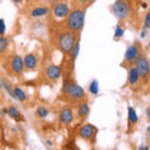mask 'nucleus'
<instances>
[{
  "instance_id": "4c0bfd02",
  "label": "nucleus",
  "mask_w": 150,
  "mask_h": 150,
  "mask_svg": "<svg viewBox=\"0 0 150 150\" xmlns=\"http://www.w3.org/2000/svg\"><path fill=\"white\" fill-rule=\"evenodd\" d=\"M91 150H96V149H91Z\"/></svg>"
},
{
  "instance_id": "393cba45",
  "label": "nucleus",
  "mask_w": 150,
  "mask_h": 150,
  "mask_svg": "<svg viewBox=\"0 0 150 150\" xmlns=\"http://www.w3.org/2000/svg\"><path fill=\"white\" fill-rule=\"evenodd\" d=\"M123 35H124V29L120 25H116L115 26V33H114V39L119 40L120 38H123Z\"/></svg>"
},
{
  "instance_id": "cd10ccee",
  "label": "nucleus",
  "mask_w": 150,
  "mask_h": 150,
  "mask_svg": "<svg viewBox=\"0 0 150 150\" xmlns=\"http://www.w3.org/2000/svg\"><path fill=\"white\" fill-rule=\"evenodd\" d=\"M65 149H69V150H74L75 149V144L71 142V143H67L65 144Z\"/></svg>"
},
{
  "instance_id": "4be33fe9",
  "label": "nucleus",
  "mask_w": 150,
  "mask_h": 150,
  "mask_svg": "<svg viewBox=\"0 0 150 150\" xmlns=\"http://www.w3.org/2000/svg\"><path fill=\"white\" fill-rule=\"evenodd\" d=\"M1 88L5 89L6 93L13 98V99H15V95H14V89L11 88V84L9 83L8 80H3V81H1Z\"/></svg>"
},
{
  "instance_id": "bb28decb",
  "label": "nucleus",
  "mask_w": 150,
  "mask_h": 150,
  "mask_svg": "<svg viewBox=\"0 0 150 150\" xmlns=\"http://www.w3.org/2000/svg\"><path fill=\"white\" fill-rule=\"evenodd\" d=\"M5 30H6L5 21H4V19H0V35H4V34H5Z\"/></svg>"
},
{
  "instance_id": "2eb2a0df",
  "label": "nucleus",
  "mask_w": 150,
  "mask_h": 150,
  "mask_svg": "<svg viewBox=\"0 0 150 150\" xmlns=\"http://www.w3.org/2000/svg\"><path fill=\"white\" fill-rule=\"evenodd\" d=\"M128 121H129V126L137 125L138 121H139L138 112L135 111V109L133 106H128Z\"/></svg>"
},
{
  "instance_id": "a878e982",
  "label": "nucleus",
  "mask_w": 150,
  "mask_h": 150,
  "mask_svg": "<svg viewBox=\"0 0 150 150\" xmlns=\"http://www.w3.org/2000/svg\"><path fill=\"white\" fill-rule=\"evenodd\" d=\"M146 30H149V28H150V13H146L145 14V19H144V26Z\"/></svg>"
},
{
  "instance_id": "e433bc0d",
  "label": "nucleus",
  "mask_w": 150,
  "mask_h": 150,
  "mask_svg": "<svg viewBox=\"0 0 150 150\" xmlns=\"http://www.w3.org/2000/svg\"><path fill=\"white\" fill-rule=\"evenodd\" d=\"M0 89H1V84H0Z\"/></svg>"
},
{
  "instance_id": "473e14b6",
  "label": "nucleus",
  "mask_w": 150,
  "mask_h": 150,
  "mask_svg": "<svg viewBox=\"0 0 150 150\" xmlns=\"http://www.w3.org/2000/svg\"><path fill=\"white\" fill-rule=\"evenodd\" d=\"M146 118L148 119L150 118V108H148V109H146Z\"/></svg>"
},
{
  "instance_id": "7ed1b4c3",
  "label": "nucleus",
  "mask_w": 150,
  "mask_h": 150,
  "mask_svg": "<svg viewBox=\"0 0 150 150\" xmlns=\"http://www.w3.org/2000/svg\"><path fill=\"white\" fill-rule=\"evenodd\" d=\"M63 94L71 100L85 99V90L75 81H71L69 78L65 79L63 83Z\"/></svg>"
},
{
  "instance_id": "4468645a",
  "label": "nucleus",
  "mask_w": 150,
  "mask_h": 150,
  "mask_svg": "<svg viewBox=\"0 0 150 150\" xmlns=\"http://www.w3.org/2000/svg\"><path fill=\"white\" fill-rule=\"evenodd\" d=\"M138 81H139V75H138V70L134 65V67H130L128 69V84L129 85H135V84H138Z\"/></svg>"
},
{
  "instance_id": "c756f323",
  "label": "nucleus",
  "mask_w": 150,
  "mask_h": 150,
  "mask_svg": "<svg viewBox=\"0 0 150 150\" xmlns=\"http://www.w3.org/2000/svg\"><path fill=\"white\" fill-rule=\"evenodd\" d=\"M44 1H46L48 4H55V3H58L59 0H44Z\"/></svg>"
},
{
  "instance_id": "f8f14e48",
  "label": "nucleus",
  "mask_w": 150,
  "mask_h": 150,
  "mask_svg": "<svg viewBox=\"0 0 150 150\" xmlns=\"http://www.w3.org/2000/svg\"><path fill=\"white\" fill-rule=\"evenodd\" d=\"M89 112H90V106H89L88 101L84 100L81 103H79V105L76 108V118L80 120H84L88 118Z\"/></svg>"
},
{
  "instance_id": "aec40b11",
  "label": "nucleus",
  "mask_w": 150,
  "mask_h": 150,
  "mask_svg": "<svg viewBox=\"0 0 150 150\" xmlns=\"http://www.w3.org/2000/svg\"><path fill=\"white\" fill-rule=\"evenodd\" d=\"M14 95H15V99L19 100V101H25L26 100V93L23 90V89L20 86H16V88H14Z\"/></svg>"
},
{
  "instance_id": "ddd939ff",
  "label": "nucleus",
  "mask_w": 150,
  "mask_h": 150,
  "mask_svg": "<svg viewBox=\"0 0 150 150\" xmlns=\"http://www.w3.org/2000/svg\"><path fill=\"white\" fill-rule=\"evenodd\" d=\"M23 62H24V68L26 70H30V71L35 70L38 67V59L34 54H30V53L26 54L24 58H23Z\"/></svg>"
},
{
  "instance_id": "f3484780",
  "label": "nucleus",
  "mask_w": 150,
  "mask_h": 150,
  "mask_svg": "<svg viewBox=\"0 0 150 150\" xmlns=\"http://www.w3.org/2000/svg\"><path fill=\"white\" fill-rule=\"evenodd\" d=\"M8 115L10 116V118H13L14 120H16V121H24V118H23L21 112L19 111L15 106H9L8 108Z\"/></svg>"
},
{
  "instance_id": "c9c22d12",
  "label": "nucleus",
  "mask_w": 150,
  "mask_h": 150,
  "mask_svg": "<svg viewBox=\"0 0 150 150\" xmlns=\"http://www.w3.org/2000/svg\"><path fill=\"white\" fill-rule=\"evenodd\" d=\"M144 150H149V148H148V145H145V149Z\"/></svg>"
},
{
  "instance_id": "72a5a7b5",
  "label": "nucleus",
  "mask_w": 150,
  "mask_h": 150,
  "mask_svg": "<svg viewBox=\"0 0 150 150\" xmlns=\"http://www.w3.org/2000/svg\"><path fill=\"white\" fill-rule=\"evenodd\" d=\"M145 149V145H140V146L138 148V150H144Z\"/></svg>"
},
{
  "instance_id": "b1692460",
  "label": "nucleus",
  "mask_w": 150,
  "mask_h": 150,
  "mask_svg": "<svg viewBox=\"0 0 150 150\" xmlns=\"http://www.w3.org/2000/svg\"><path fill=\"white\" fill-rule=\"evenodd\" d=\"M8 45H9V40L8 38L0 35V54H3L4 51L8 49Z\"/></svg>"
},
{
  "instance_id": "20e7f679",
  "label": "nucleus",
  "mask_w": 150,
  "mask_h": 150,
  "mask_svg": "<svg viewBox=\"0 0 150 150\" xmlns=\"http://www.w3.org/2000/svg\"><path fill=\"white\" fill-rule=\"evenodd\" d=\"M112 13L119 20H125L131 15V9L126 0H116L112 5Z\"/></svg>"
},
{
  "instance_id": "9b49d317",
  "label": "nucleus",
  "mask_w": 150,
  "mask_h": 150,
  "mask_svg": "<svg viewBox=\"0 0 150 150\" xmlns=\"http://www.w3.org/2000/svg\"><path fill=\"white\" fill-rule=\"evenodd\" d=\"M75 115L71 108H64L59 112V120L60 123H63L64 125H70L74 121Z\"/></svg>"
},
{
  "instance_id": "6ab92c4d",
  "label": "nucleus",
  "mask_w": 150,
  "mask_h": 150,
  "mask_svg": "<svg viewBox=\"0 0 150 150\" xmlns=\"http://www.w3.org/2000/svg\"><path fill=\"white\" fill-rule=\"evenodd\" d=\"M73 1V4H74V6L75 8H79V9H85L88 8V6H90L91 4L95 1V0H71Z\"/></svg>"
},
{
  "instance_id": "5701e85b",
  "label": "nucleus",
  "mask_w": 150,
  "mask_h": 150,
  "mask_svg": "<svg viewBox=\"0 0 150 150\" xmlns=\"http://www.w3.org/2000/svg\"><path fill=\"white\" fill-rule=\"evenodd\" d=\"M35 115L38 116V118H40V119H44V118H46V116L49 115V110L46 109L45 106H39L36 109Z\"/></svg>"
},
{
  "instance_id": "f03ea898",
  "label": "nucleus",
  "mask_w": 150,
  "mask_h": 150,
  "mask_svg": "<svg viewBox=\"0 0 150 150\" xmlns=\"http://www.w3.org/2000/svg\"><path fill=\"white\" fill-rule=\"evenodd\" d=\"M84 23H85V10L79 8H74L68 14L67 20H65V28L67 30L73 33H79L83 30Z\"/></svg>"
},
{
  "instance_id": "a211bd4d",
  "label": "nucleus",
  "mask_w": 150,
  "mask_h": 150,
  "mask_svg": "<svg viewBox=\"0 0 150 150\" xmlns=\"http://www.w3.org/2000/svg\"><path fill=\"white\" fill-rule=\"evenodd\" d=\"M79 51H80V40H78L76 43L74 44V46H73L71 51H70V53H69V55H70V59H71V64H74V63H75V60L78 59Z\"/></svg>"
},
{
  "instance_id": "423d86ee",
  "label": "nucleus",
  "mask_w": 150,
  "mask_h": 150,
  "mask_svg": "<svg viewBox=\"0 0 150 150\" xmlns=\"http://www.w3.org/2000/svg\"><path fill=\"white\" fill-rule=\"evenodd\" d=\"M135 68L138 70V75L139 79H144L146 80L150 73V64H149V59L146 56H140V58L135 62Z\"/></svg>"
},
{
  "instance_id": "2f4dec72",
  "label": "nucleus",
  "mask_w": 150,
  "mask_h": 150,
  "mask_svg": "<svg viewBox=\"0 0 150 150\" xmlns=\"http://www.w3.org/2000/svg\"><path fill=\"white\" fill-rule=\"evenodd\" d=\"M13 3H15V4H20V3H23L24 0H11Z\"/></svg>"
},
{
  "instance_id": "7c9ffc66",
  "label": "nucleus",
  "mask_w": 150,
  "mask_h": 150,
  "mask_svg": "<svg viewBox=\"0 0 150 150\" xmlns=\"http://www.w3.org/2000/svg\"><path fill=\"white\" fill-rule=\"evenodd\" d=\"M1 114L3 115H8V109H1Z\"/></svg>"
},
{
  "instance_id": "412c9836",
  "label": "nucleus",
  "mask_w": 150,
  "mask_h": 150,
  "mask_svg": "<svg viewBox=\"0 0 150 150\" xmlns=\"http://www.w3.org/2000/svg\"><path fill=\"white\" fill-rule=\"evenodd\" d=\"M89 93H90L91 95H98V94H99V83H98L96 79L91 80L90 85H89Z\"/></svg>"
},
{
  "instance_id": "c85d7f7f",
  "label": "nucleus",
  "mask_w": 150,
  "mask_h": 150,
  "mask_svg": "<svg viewBox=\"0 0 150 150\" xmlns=\"http://www.w3.org/2000/svg\"><path fill=\"white\" fill-rule=\"evenodd\" d=\"M146 34H148V30L145 29V28H142V30H140V36L144 39V38H146Z\"/></svg>"
},
{
  "instance_id": "dca6fc26",
  "label": "nucleus",
  "mask_w": 150,
  "mask_h": 150,
  "mask_svg": "<svg viewBox=\"0 0 150 150\" xmlns=\"http://www.w3.org/2000/svg\"><path fill=\"white\" fill-rule=\"evenodd\" d=\"M49 11H50V9L48 6H38L30 11V16L31 18H41V16H45Z\"/></svg>"
},
{
  "instance_id": "f257e3e1",
  "label": "nucleus",
  "mask_w": 150,
  "mask_h": 150,
  "mask_svg": "<svg viewBox=\"0 0 150 150\" xmlns=\"http://www.w3.org/2000/svg\"><path fill=\"white\" fill-rule=\"evenodd\" d=\"M79 40V36L76 33H73L70 30H63L60 31L58 36H56V40H55V45L63 54L65 55H69V53L71 51L74 44Z\"/></svg>"
},
{
  "instance_id": "1a4fd4ad",
  "label": "nucleus",
  "mask_w": 150,
  "mask_h": 150,
  "mask_svg": "<svg viewBox=\"0 0 150 150\" xmlns=\"http://www.w3.org/2000/svg\"><path fill=\"white\" fill-rule=\"evenodd\" d=\"M24 62L20 55H14L11 60H10V70L13 74L15 75H20L24 71Z\"/></svg>"
},
{
  "instance_id": "6e6552de",
  "label": "nucleus",
  "mask_w": 150,
  "mask_h": 150,
  "mask_svg": "<svg viewBox=\"0 0 150 150\" xmlns=\"http://www.w3.org/2000/svg\"><path fill=\"white\" fill-rule=\"evenodd\" d=\"M70 13V6L69 4L67 3H55L54 4V8H53V14L55 18L58 19H63V18H67L68 14Z\"/></svg>"
},
{
  "instance_id": "39448f33",
  "label": "nucleus",
  "mask_w": 150,
  "mask_h": 150,
  "mask_svg": "<svg viewBox=\"0 0 150 150\" xmlns=\"http://www.w3.org/2000/svg\"><path fill=\"white\" fill-rule=\"evenodd\" d=\"M143 55V50H142V45L139 43H134L133 45H130L125 51L124 55V64H129V65H134L135 62Z\"/></svg>"
},
{
  "instance_id": "9d476101",
  "label": "nucleus",
  "mask_w": 150,
  "mask_h": 150,
  "mask_svg": "<svg viewBox=\"0 0 150 150\" xmlns=\"http://www.w3.org/2000/svg\"><path fill=\"white\" fill-rule=\"evenodd\" d=\"M63 75V70L59 65H48L45 69V76L50 79V80H58L62 78Z\"/></svg>"
},
{
  "instance_id": "f704fd0d",
  "label": "nucleus",
  "mask_w": 150,
  "mask_h": 150,
  "mask_svg": "<svg viewBox=\"0 0 150 150\" xmlns=\"http://www.w3.org/2000/svg\"><path fill=\"white\" fill-rule=\"evenodd\" d=\"M142 6H143L144 9H146V8H148V4H146V3H143V4H142Z\"/></svg>"
},
{
  "instance_id": "0eeeda50",
  "label": "nucleus",
  "mask_w": 150,
  "mask_h": 150,
  "mask_svg": "<svg viewBox=\"0 0 150 150\" xmlns=\"http://www.w3.org/2000/svg\"><path fill=\"white\" fill-rule=\"evenodd\" d=\"M96 133H98V129L93 124H85L79 129L78 135H79V138L85 140V142H91L95 138Z\"/></svg>"
}]
</instances>
